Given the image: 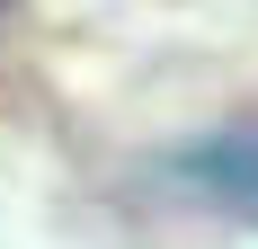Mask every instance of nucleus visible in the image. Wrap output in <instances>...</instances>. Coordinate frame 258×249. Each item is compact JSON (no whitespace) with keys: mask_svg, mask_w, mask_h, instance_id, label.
Wrapping results in <instances>:
<instances>
[{"mask_svg":"<svg viewBox=\"0 0 258 249\" xmlns=\"http://www.w3.org/2000/svg\"><path fill=\"white\" fill-rule=\"evenodd\" d=\"M0 9H9V0H0Z\"/></svg>","mask_w":258,"mask_h":249,"instance_id":"nucleus-1","label":"nucleus"}]
</instances>
